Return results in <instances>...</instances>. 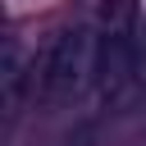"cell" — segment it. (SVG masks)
Returning a JSON list of instances; mask_svg holds the SVG:
<instances>
[{"mask_svg": "<svg viewBox=\"0 0 146 146\" xmlns=\"http://www.w3.org/2000/svg\"><path fill=\"white\" fill-rule=\"evenodd\" d=\"M96 73H91V105H114L137 73V5L132 0H105L100 27H96Z\"/></svg>", "mask_w": 146, "mask_h": 146, "instance_id": "cell-1", "label": "cell"}, {"mask_svg": "<svg viewBox=\"0 0 146 146\" xmlns=\"http://www.w3.org/2000/svg\"><path fill=\"white\" fill-rule=\"evenodd\" d=\"M96 46L100 36L91 27H68L59 32L46 55L36 59V100L41 105H64L73 96H82L91 87V73H96Z\"/></svg>", "mask_w": 146, "mask_h": 146, "instance_id": "cell-2", "label": "cell"}, {"mask_svg": "<svg viewBox=\"0 0 146 146\" xmlns=\"http://www.w3.org/2000/svg\"><path fill=\"white\" fill-rule=\"evenodd\" d=\"M27 87H36V68H27L23 41H18V36H5V50H0V100H5V123H14V119L23 114Z\"/></svg>", "mask_w": 146, "mask_h": 146, "instance_id": "cell-3", "label": "cell"}, {"mask_svg": "<svg viewBox=\"0 0 146 146\" xmlns=\"http://www.w3.org/2000/svg\"><path fill=\"white\" fill-rule=\"evenodd\" d=\"M141 36H146V27H141Z\"/></svg>", "mask_w": 146, "mask_h": 146, "instance_id": "cell-4", "label": "cell"}]
</instances>
